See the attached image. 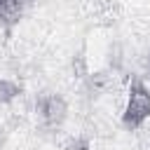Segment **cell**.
Masks as SVG:
<instances>
[{
	"instance_id": "cell-1",
	"label": "cell",
	"mask_w": 150,
	"mask_h": 150,
	"mask_svg": "<svg viewBox=\"0 0 150 150\" xmlns=\"http://www.w3.org/2000/svg\"><path fill=\"white\" fill-rule=\"evenodd\" d=\"M150 120V89L141 80H131L127 87V98L122 105V124L129 131L141 129Z\"/></svg>"
},
{
	"instance_id": "cell-2",
	"label": "cell",
	"mask_w": 150,
	"mask_h": 150,
	"mask_svg": "<svg viewBox=\"0 0 150 150\" xmlns=\"http://www.w3.org/2000/svg\"><path fill=\"white\" fill-rule=\"evenodd\" d=\"M35 115L45 129H59L68 117V103L61 94L45 91L35 98Z\"/></svg>"
},
{
	"instance_id": "cell-3",
	"label": "cell",
	"mask_w": 150,
	"mask_h": 150,
	"mask_svg": "<svg viewBox=\"0 0 150 150\" xmlns=\"http://www.w3.org/2000/svg\"><path fill=\"white\" fill-rule=\"evenodd\" d=\"M26 7H28V0H0V28L7 38H12L14 28L21 23Z\"/></svg>"
},
{
	"instance_id": "cell-4",
	"label": "cell",
	"mask_w": 150,
	"mask_h": 150,
	"mask_svg": "<svg viewBox=\"0 0 150 150\" xmlns=\"http://www.w3.org/2000/svg\"><path fill=\"white\" fill-rule=\"evenodd\" d=\"M21 94H23V87H21L16 80L0 77V103H2V105L14 103L16 98H21Z\"/></svg>"
},
{
	"instance_id": "cell-5",
	"label": "cell",
	"mask_w": 150,
	"mask_h": 150,
	"mask_svg": "<svg viewBox=\"0 0 150 150\" xmlns=\"http://www.w3.org/2000/svg\"><path fill=\"white\" fill-rule=\"evenodd\" d=\"M63 150H91V143H89V138L77 136V138H70V141L63 145Z\"/></svg>"
},
{
	"instance_id": "cell-6",
	"label": "cell",
	"mask_w": 150,
	"mask_h": 150,
	"mask_svg": "<svg viewBox=\"0 0 150 150\" xmlns=\"http://www.w3.org/2000/svg\"><path fill=\"white\" fill-rule=\"evenodd\" d=\"M145 70H148V75H150V59H148V63H145Z\"/></svg>"
}]
</instances>
